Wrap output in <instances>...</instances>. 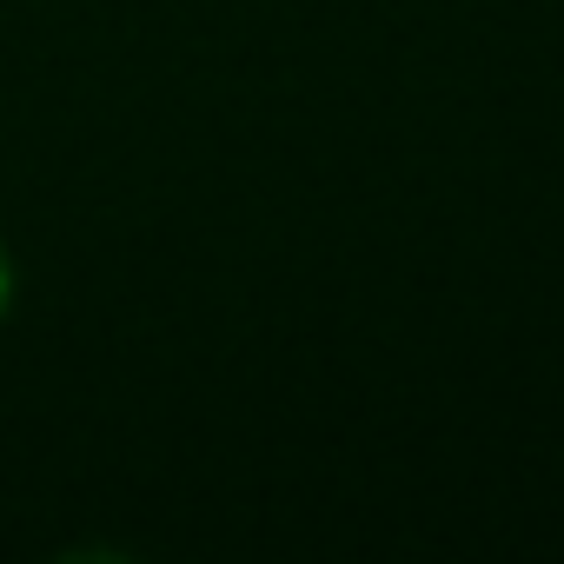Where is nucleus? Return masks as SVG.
<instances>
[{
	"instance_id": "f257e3e1",
	"label": "nucleus",
	"mask_w": 564,
	"mask_h": 564,
	"mask_svg": "<svg viewBox=\"0 0 564 564\" xmlns=\"http://www.w3.org/2000/svg\"><path fill=\"white\" fill-rule=\"evenodd\" d=\"M8 293H14V272H8V252H0V313H8Z\"/></svg>"
}]
</instances>
